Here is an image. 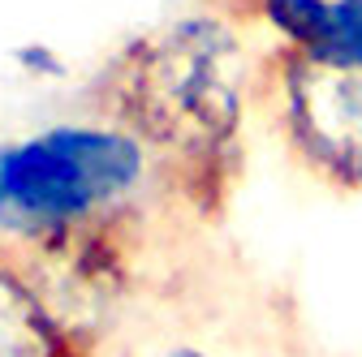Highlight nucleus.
Segmentation results:
<instances>
[{"label": "nucleus", "mask_w": 362, "mask_h": 357, "mask_svg": "<svg viewBox=\"0 0 362 357\" xmlns=\"http://www.w3.org/2000/svg\"><path fill=\"white\" fill-rule=\"evenodd\" d=\"M246 48L216 13H186L139 35L104 78L112 121L156 155L160 181L211 219L242 172Z\"/></svg>", "instance_id": "1"}, {"label": "nucleus", "mask_w": 362, "mask_h": 357, "mask_svg": "<svg viewBox=\"0 0 362 357\" xmlns=\"http://www.w3.org/2000/svg\"><path fill=\"white\" fill-rule=\"evenodd\" d=\"M160 176L121 121H61L0 143V246L52 254L134 219Z\"/></svg>", "instance_id": "2"}, {"label": "nucleus", "mask_w": 362, "mask_h": 357, "mask_svg": "<svg viewBox=\"0 0 362 357\" xmlns=\"http://www.w3.org/2000/svg\"><path fill=\"white\" fill-rule=\"evenodd\" d=\"M285 147L332 190H362V69L281 48L263 65Z\"/></svg>", "instance_id": "3"}, {"label": "nucleus", "mask_w": 362, "mask_h": 357, "mask_svg": "<svg viewBox=\"0 0 362 357\" xmlns=\"http://www.w3.org/2000/svg\"><path fill=\"white\" fill-rule=\"evenodd\" d=\"M0 357H95V336L65 315L9 246H0Z\"/></svg>", "instance_id": "4"}, {"label": "nucleus", "mask_w": 362, "mask_h": 357, "mask_svg": "<svg viewBox=\"0 0 362 357\" xmlns=\"http://www.w3.org/2000/svg\"><path fill=\"white\" fill-rule=\"evenodd\" d=\"M95 357H267L259 336H229L211 323H160L134 340H117L112 353L95 344ZM281 357V353H276Z\"/></svg>", "instance_id": "5"}, {"label": "nucleus", "mask_w": 362, "mask_h": 357, "mask_svg": "<svg viewBox=\"0 0 362 357\" xmlns=\"http://www.w3.org/2000/svg\"><path fill=\"white\" fill-rule=\"evenodd\" d=\"M306 56L362 69V0H328L324 35L315 43V52H306Z\"/></svg>", "instance_id": "6"}]
</instances>
